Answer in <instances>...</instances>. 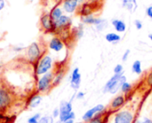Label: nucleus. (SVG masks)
<instances>
[{
	"mask_svg": "<svg viewBox=\"0 0 152 123\" xmlns=\"http://www.w3.org/2000/svg\"><path fill=\"white\" fill-rule=\"evenodd\" d=\"M126 81V77L124 74H114L105 84L103 88V93L117 94L121 88L123 83Z\"/></svg>",
	"mask_w": 152,
	"mask_h": 123,
	"instance_id": "f257e3e1",
	"label": "nucleus"
},
{
	"mask_svg": "<svg viewBox=\"0 0 152 123\" xmlns=\"http://www.w3.org/2000/svg\"><path fill=\"white\" fill-rule=\"evenodd\" d=\"M54 73L49 71L42 76H40L36 84V92L38 94H47L53 88V80Z\"/></svg>",
	"mask_w": 152,
	"mask_h": 123,
	"instance_id": "f03ea898",
	"label": "nucleus"
},
{
	"mask_svg": "<svg viewBox=\"0 0 152 123\" xmlns=\"http://www.w3.org/2000/svg\"><path fill=\"white\" fill-rule=\"evenodd\" d=\"M14 96L4 84H0V112L5 113L13 104Z\"/></svg>",
	"mask_w": 152,
	"mask_h": 123,
	"instance_id": "7ed1b4c3",
	"label": "nucleus"
},
{
	"mask_svg": "<svg viewBox=\"0 0 152 123\" xmlns=\"http://www.w3.org/2000/svg\"><path fill=\"white\" fill-rule=\"evenodd\" d=\"M53 67V58L50 55H44L37 61L35 67V73L37 76H42L51 71Z\"/></svg>",
	"mask_w": 152,
	"mask_h": 123,
	"instance_id": "20e7f679",
	"label": "nucleus"
},
{
	"mask_svg": "<svg viewBox=\"0 0 152 123\" xmlns=\"http://www.w3.org/2000/svg\"><path fill=\"white\" fill-rule=\"evenodd\" d=\"M42 57V51L39 45L37 42L31 43L27 48V59L29 63H37V61Z\"/></svg>",
	"mask_w": 152,
	"mask_h": 123,
	"instance_id": "39448f33",
	"label": "nucleus"
},
{
	"mask_svg": "<svg viewBox=\"0 0 152 123\" xmlns=\"http://www.w3.org/2000/svg\"><path fill=\"white\" fill-rule=\"evenodd\" d=\"M104 110H105V106H104L103 105H95L94 107H93V108L87 110V111L85 113V114L83 115L82 119H83L84 122H90L94 116H96L97 114L102 113Z\"/></svg>",
	"mask_w": 152,
	"mask_h": 123,
	"instance_id": "423d86ee",
	"label": "nucleus"
},
{
	"mask_svg": "<svg viewBox=\"0 0 152 123\" xmlns=\"http://www.w3.org/2000/svg\"><path fill=\"white\" fill-rule=\"evenodd\" d=\"M83 2L84 0H63L62 9L67 13H73L78 7V4Z\"/></svg>",
	"mask_w": 152,
	"mask_h": 123,
	"instance_id": "0eeeda50",
	"label": "nucleus"
},
{
	"mask_svg": "<svg viewBox=\"0 0 152 123\" xmlns=\"http://www.w3.org/2000/svg\"><path fill=\"white\" fill-rule=\"evenodd\" d=\"M42 102V96L37 92H34L30 96H28L26 101V107H28L30 109L37 108Z\"/></svg>",
	"mask_w": 152,
	"mask_h": 123,
	"instance_id": "6e6552de",
	"label": "nucleus"
},
{
	"mask_svg": "<svg viewBox=\"0 0 152 123\" xmlns=\"http://www.w3.org/2000/svg\"><path fill=\"white\" fill-rule=\"evenodd\" d=\"M40 22H41V26H42L43 29L45 30L46 32H53V31H55L54 23H53V21L52 20L50 14H48V13L44 14V15L41 17Z\"/></svg>",
	"mask_w": 152,
	"mask_h": 123,
	"instance_id": "1a4fd4ad",
	"label": "nucleus"
},
{
	"mask_svg": "<svg viewBox=\"0 0 152 123\" xmlns=\"http://www.w3.org/2000/svg\"><path fill=\"white\" fill-rule=\"evenodd\" d=\"M133 120L134 116L129 111H122L116 114L113 123H132Z\"/></svg>",
	"mask_w": 152,
	"mask_h": 123,
	"instance_id": "9d476101",
	"label": "nucleus"
},
{
	"mask_svg": "<svg viewBox=\"0 0 152 123\" xmlns=\"http://www.w3.org/2000/svg\"><path fill=\"white\" fill-rule=\"evenodd\" d=\"M54 29L55 30H63L67 29L71 24V19L68 15H62L61 18H59L54 22Z\"/></svg>",
	"mask_w": 152,
	"mask_h": 123,
	"instance_id": "9b49d317",
	"label": "nucleus"
},
{
	"mask_svg": "<svg viewBox=\"0 0 152 123\" xmlns=\"http://www.w3.org/2000/svg\"><path fill=\"white\" fill-rule=\"evenodd\" d=\"M81 84V73L79 71V68H75L72 71L70 76V86L74 90H77Z\"/></svg>",
	"mask_w": 152,
	"mask_h": 123,
	"instance_id": "f8f14e48",
	"label": "nucleus"
},
{
	"mask_svg": "<svg viewBox=\"0 0 152 123\" xmlns=\"http://www.w3.org/2000/svg\"><path fill=\"white\" fill-rule=\"evenodd\" d=\"M49 48L53 52L59 53L64 48V42L59 37H53L49 42Z\"/></svg>",
	"mask_w": 152,
	"mask_h": 123,
	"instance_id": "ddd939ff",
	"label": "nucleus"
},
{
	"mask_svg": "<svg viewBox=\"0 0 152 123\" xmlns=\"http://www.w3.org/2000/svg\"><path fill=\"white\" fill-rule=\"evenodd\" d=\"M122 5L131 13H134L138 8L137 0H122Z\"/></svg>",
	"mask_w": 152,
	"mask_h": 123,
	"instance_id": "4468645a",
	"label": "nucleus"
},
{
	"mask_svg": "<svg viewBox=\"0 0 152 123\" xmlns=\"http://www.w3.org/2000/svg\"><path fill=\"white\" fill-rule=\"evenodd\" d=\"M111 24L114 27V29H116L117 32L118 33H123L126 31V24L124 21L119 20V19H113L111 21Z\"/></svg>",
	"mask_w": 152,
	"mask_h": 123,
	"instance_id": "2eb2a0df",
	"label": "nucleus"
},
{
	"mask_svg": "<svg viewBox=\"0 0 152 123\" xmlns=\"http://www.w3.org/2000/svg\"><path fill=\"white\" fill-rule=\"evenodd\" d=\"M59 109H60V113H69L73 112L72 101H61Z\"/></svg>",
	"mask_w": 152,
	"mask_h": 123,
	"instance_id": "dca6fc26",
	"label": "nucleus"
},
{
	"mask_svg": "<svg viewBox=\"0 0 152 123\" xmlns=\"http://www.w3.org/2000/svg\"><path fill=\"white\" fill-rule=\"evenodd\" d=\"M52 20L53 21V22L55 21H57L59 18H61L62 15H63V11H62V8H61L60 6H55L52 9L51 13H49Z\"/></svg>",
	"mask_w": 152,
	"mask_h": 123,
	"instance_id": "f3484780",
	"label": "nucleus"
},
{
	"mask_svg": "<svg viewBox=\"0 0 152 123\" xmlns=\"http://www.w3.org/2000/svg\"><path fill=\"white\" fill-rule=\"evenodd\" d=\"M105 39L110 43H118L121 40V36L115 32H110L105 35Z\"/></svg>",
	"mask_w": 152,
	"mask_h": 123,
	"instance_id": "a211bd4d",
	"label": "nucleus"
},
{
	"mask_svg": "<svg viewBox=\"0 0 152 123\" xmlns=\"http://www.w3.org/2000/svg\"><path fill=\"white\" fill-rule=\"evenodd\" d=\"M125 102V98L122 95H119V96H117L111 102V108L112 109H117L120 106L123 105Z\"/></svg>",
	"mask_w": 152,
	"mask_h": 123,
	"instance_id": "6ab92c4d",
	"label": "nucleus"
},
{
	"mask_svg": "<svg viewBox=\"0 0 152 123\" xmlns=\"http://www.w3.org/2000/svg\"><path fill=\"white\" fill-rule=\"evenodd\" d=\"M98 18H95L93 14H88L86 16H81V21L83 23L85 24H88V25H95L96 21H97Z\"/></svg>",
	"mask_w": 152,
	"mask_h": 123,
	"instance_id": "aec40b11",
	"label": "nucleus"
},
{
	"mask_svg": "<svg viewBox=\"0 0 152 123\" xmlns=\"http://www.w3.org/2000/svg\"><path fill=\"white\" fill-rule=\"evenodd\" d=\"M95 26V29L98 30V31H102L104 30L107 26H108V21L107 20L105 19H102V18H98L97 19V21H96V24L94 25Z\"/></svg>",
	"mask_w": 152,
	"mask_h": 123,
	"instance_id": "412c9836",
	"label": "nucleus"
},
{
	"mask_svg": "<svg viewBox=\"0 0 152 123\" xmlns=\"http://www.w3.org/2000/svg\"><path fill=\"white\" fill-rule=\"evenodd\" d=\"M63 77H64V71H60L57 73H55L53 76V88L57 87L61 82V80H63Z\"/></svg>",
	"mask_w": 152,
	"mask_h": 123,
	"instance_id": "4be33fe9",
	"label": "nucleus"
},
{
	"mask_svg": "<svg viewBox=\"0 0 152 123\" xmlns=\"http://www.w3.org/2000/svg\"><path fill=\"white\" fill-rule=\"evenodd\" d=\"M132 71L134 73L137 75H141L142 72V63L140 60H135L132 65Z\"/></svg>",
	"mask_w": 152,
	"mask_h": 123,
	"instance_id": "5701e85b",
	"label": "nucleus"
},
{
	"mask_svg": "<svg viewBox=\"0 0 152 123\" xmlns=\"http://www.w3.org/2000/svg\"><path fill=\"white\" fill-rule=\"evenodd\" d=\"M75 117L76 116H75V113L74 112H71V113H60L59 122H67V121L74 120Z\"/></svg>",
	"mask_w": 152,
	"mask_h": 123,
	"instance_id": "b1692460",
	"label": "nucleus"
},
{
	"mask_svg": "<svg viewBox=\"0 0 152 123\" xmlns=\"http://www.w3.org/2000/svg\"><path fill=\"white\" fill-rule=\"evenodd\" d=\"M0 123H12V118L0 112Z\"/></svg>",
	"mask_w": 152,
	"mask_h": 123,
	"instance_id": "393cba45",
	"label": "nucleus"
},
{
	"mask_svg": "<svg viewBox=\"0 0 152 123\" xmlns=\"http://www.w3.org/2000/svg\"><path fill=\"white\" fill-rule=\"evenodd\" d=\"M121 91L124 93V94H127L128 92H130L131 91V89H132V85L129 83V82H127V81H126L125 83H123L122 84V86H121Z\"/></svg>",
	"mask_w": 152,
	"mask_h": 123,
	"instance_id": "a878e982",
	"label": "nucleus"
},
{
	"mask_svg": "<svg viewBox=\"0 0 152 123\" xmlns=\"http://www.w3.org/2000/svg\"><path fill=\"white\" fill-rule=\"evenodd\" d=\"M38 123H54L53 122V118L50 115H45L40 118V120L38 121Z\"/></svg>",
	"mask_w": 152,
	"mask_h": 123,
	"instance_id": "bb28decb",
	"label": "nucleus"
},
{
	"mask_svg": "<svg viewBox=\"0 0 152 123\" xmlns=\"http://www.w3.org/2000/svg\"><path fill=\"white\" fill-rule=\"evenodd\" d=\"M40 118H41V114H40V113H36L35 115H33V116H31L30 118H28V121H27V122L28 123L37 122H38V121L40 120Z\"/></svg>",
	"mask_w": 152,
	"mask_h": 123,
	"instance_id": "cd10ccee",
	"label": "nucleus"
},
{
	"mask_svg": "<svg viewBox=\"0 0 152 123\" xmlns=\"http://www.w3.org/2000/svg\"><path fill=\"white\" fill-rule=\"evenodd\" d=\"M114 74H124V67L122 64H117L113 70Z\"/></svg>",
	"mask_w": 152,
	"mask_h": 123,
	"instance_id": "c85d7f7f",
	"label": "nucleus"
},
{
	"mask_svg": "<svg viewBox=\"0 0 152 123\" xmlns=\"http://www.w3.org/2000/svg\"><path fill=\"white\" fill-rule=\"evenodd\" d=\"M75 35H76V37H77V39L83 38V36H84V29H83L82 26H79V27L77 28V29H76V34H75Z\"/></svg>",
	"mask_w": 152,
	"mask_h": 123,
	"instance_id": "c756f323",
	"label": "nucleus"
},
{
	"mask_svg": "<svg viewBox=\"0 0 152 123\" xmlns=\"http://www.w3.org/2000/svg\"><path fill=\"white\" fill-rule=\"evenodd\" d=\"M89 123H102V118L97 114L89 122Z\"/></svg>",
	"mask_w": 152,
	"mask_h": 123,
	"instance_id": "7c9ffc66",
	"label": "nucleus"
},
{
	"mask_svg": "<svg viewBox=\"0 0 152 123\" xmlns=\"http://www.w3.org/2000/svg\"><path fill=\"white\" fill-rule=\"evenodd\" d=\"M134 23L135 28H136L138 30H140V29H142V22L140 20H135Z\"/></svg>",
	"mask_w": 152,
	"mask_h": 123,
	"instance_id": "2f4dec72",
	"label": "nucleus"
},
{
	"mask_svg": "<svg viewBox=\"0 0 152 123\" xmlns=\"http://www.w3.org/2000/svg\"><path fill=\"white\" fill-rule=\"evenodd\" d=\"M130 53H131V51H130L129 49L126 50V52L124 53V55H123V56H122V61L126 62L127 59H128V57H129V55H130Z\"/></svg>",
	"mask_w": 152,
	"mask_h": 123,
	"instance_id": "473e14b6",
	"label": "nucleus"
},
{
	"mask_svg": "<svg viewBox=\"0 0 152 123\" xmlns=\"http://www.w3.org/2000/svg\"><path fill=\"white\" fill-rule=\"evenodd\" d=\"M59 116H60V109H59V108H55V109L53 111L52 117L54 119V118H59Z\"/></svg>",
	"mask_w": 152,
	"mask_h": 123,
	"instance_id": "72a5a7b5",
	"label": "nucleus"
},
{
	"mask_svg": "<svg viewBox=\"0 0 152 123\" xmlns=\"http://www.w3.org/2000/svg\"><path fill=\"white\" fill-rule=\"evenodd\" d=\"M146 14L149 18L152 19V5H150L149 7H147L146 9Z\"/></svg>",
	"mask_w": 152,
	"mask_h": 123,
	"instance_id": "f704fd0d",
	"label": "nucleus"
},
{
	"mask_svg": "<svg viewBox=\"0 0 152 123\" xmlns=\"http://www.w3.org/2000/svg\"><path fill=\"white\" fill-rule=\"evenodd\" d=\"M85 97V93L84 92H78L77 94H76V98L80 100V99H83Z\"/></svg>",
	"mask_w": 152,
	"mask_h": 123,
	"instance_id": "c9c22d12",
	"label": "nucleus"
},
{
	"mask_svg": "<svg viewBox=\"0 0 152 123\" xmlns=\"http://www.w3.org/2000/svg\"><path fill=\"white\" fill-rule=\"evenodd\" d=\"M135 123H152V120L149 119V118H144L142 121H137Z\"/></svg>",
	"mask_w": 152,
	"mask_h": 123,
	"instance_id": "e433bc0d",
	"label": "nucleus"
},
{
	"mask_svg": "<svg viewBox=\"0 0 152 123\" xmlns=\"http://www.w3.org/2000/svg\"><path fill=\"white\" fill-rule=\"evenodd\" d=\"M147 82H148V85H149L150 87H152V71L149 74V76H148Z\"/></svg>",
	"mask_w": 152,
	"mask_h": 123,
	"instance_id": "4c0bfd02",
	"label": "nucleus"
},
{
	"mask_svg": "<svg viewBox=\"0 0 152 123\" xmlns=\"http://www.w3.org/2000/svg\"><path fill=\"white\" fill-rule=\"evenodd\" d=\"M5 6V1L4 0H0V11L3 10Z\"/></svg>",
	"mask_w": 152,
	"mask_h": 123,
	"instance_id": "58836bf2",
	"label": "nucleus"
},
{
	"mask_svg": "<svg viewBox=\"0 0 152 123\" xmlns=\"http://www.w3.org/2000/svg\"><path fill=\"white\" fill-rule=\"evenodd\" d=\"M60 123H74V120H70V121H67V122H61Z\"/></svg>",
	"mask_w": 152,
	"mask_h": 123,
	"instance_id": "ea45409f",
	"label": "nucleus"
},
{
	"mask_svg": "<svg viewBox=\"0 0 152 123\" xmlns=\"http://www.w3.org/2000/svg\"><path fill=\"white\" fill-rule=\"evenodd\" d=\"M149 38L151 39L152 41V33H151V34H149Z\"/></svg>",
	"mask_w": 152,
	"mask_h": 123,
	"instance_id": "a19ab883",
	"label": "nucleus"
},
{
	"mask_svg": "<svg viewBox=\"0 0 152 123\" xmlns=\"http://www.w3.org/2000/svg\"><path fill=\"white\" fill-rule=\"evenodd\" d=\"M87 2H94L95 0H86Z\"/></svg>",
	"mask_w": 152,
	"mask_h": 123,
	"instance_id": "79ce46f5",
	"label": "nucleus"
},
{
	"mask_svg": "<svg viewBox=\"0 0 152 123\" xmlns=\"http://www.w3.org/2000/svg\"><path fill=\"white\" fill-rule=\"evenodd\" d=\"M2 67V63H1V61H0V68Z\"/></svg>",
	"mask_w": 152,
	"mask_h": 123,
	"instance_id": "37998d69",
	"label": "nucleus"
},
{
	"mask_svg": "<svg viewBox=\"0 0 152 123\" xmlns=\"http://www.w3.org/2000/svg\"><path fill=\"white\" fill-rule=\"evenodd\" d=\"M55 1H59V0H55Z\"/></svg>",
	"mask_w": 152,
	"mask_h": 123,
	"instance_id": "c03bdc74",
	"label": "nucleus"
}]
</instances>
